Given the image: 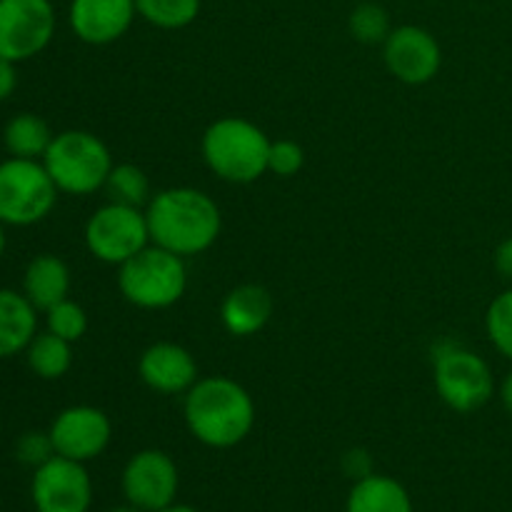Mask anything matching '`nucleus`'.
<instances>
[{
	"instance_id": "nucleus-1",
	"label": "nucleus",
	"mask_w": 512,
	"mask_h": 512,
	"mask_svg": "<svg viewBox=\"0 0 512 512\" xmlns=\"http://www.w3.org/2000/svg\"><path fill=\"white\" fill-rule=\"evenodd\" d=\"M150 228V243L193 258L213 248L223 230V215L218 203L198 188H165L145 205Z\"/></svg>"
},
{
	"instance_id": "nucleus-2",
	"label": "nucleus",
	"mask_w": 512,
	"mask_h": 512,
	"mask_svg": "<svg viewBox=\"0 0 512 512\" xmlns=\"http://www.w3.org/2000/svg\"><path fill=\"white\" fill-rule=\"evenodd\" d=\"M185 425L205 448L230 450L255 428V400L238 380L208 375L185 393Z\"/></svg>"
},
{
	"instance_id": "nucleus-3",
	"label": "nucleus",
	"mask_w": 512,
	"mask_h": 512,
	"mask_svg": "<svg viewBox=\"0 0 512 512\" xmlns=\"http://www.w3.org/2000/svg\"><path fill=\"white\" fill-rule=\"evenodd\" d=\"M273 140L253 120L225 115L205 128L200 153L210 173L233 185H248L268 173Z\"/></svg>"
},
{
	"instance_id": "nucleus-4",
	"label": "nucleus",
	"mask_w": 512,
	"mask_h": 512,
	"mask_svg": "<svg viewBox=\"0 0 512 512\" xmlns=\"http://www.w3.org/2000/svg\"><path fill=\"white\" fill-rule=\"evenodd\" d=\"M185 258L150 243L118 268V290L140 310H168L185 295Z\"/></svg>"
},
{
	"instance_id": "nucleus-5",
	"label": "nucleus",
	"mask_w": 512,
	"mask_h": 512,
	"mask_svg": "<svg viewBox=\"0 0 512 512\" xmlns=\"http://www.w3.org/2000/svg\"><path fill=\"white\" fill-rule=\"evenodd\" d=\"M43 165L55 188L68 195H93L105 188L113 155L90 130H63L45 150Z\"/></svg>"
},
{
	"instance_id": "nucleus-6",
	"label": "nucleus",
	"mask_w": 512,
	"mask_h": 512,
	"mask_svg": "<svg viewBox=\"0 0 512 512\" xmlns=\"http://www.w3.org/2000/svg\"><path fill=\"white\" fill-rule=\"evenodd\" d=\"M433 380L440 400L460 415L485 408L495 395L490 365L455 340H443L433 348Z\"/></svg>"
},
{
	"instance_id": "nucleus-7",
	"label": "nucleus",
	"mask_w": 512,
	"mask_h": 512,
	"mask_svg": "<svg viewBox=\"0 0 512 512\" xmlns=\"http://www.w3.org/2000/svg\"><path fill=\"white\" fill-rule=\"evenodd\" d=\"M53 178L43 160L8 158L0 163V223L28 228L53 213L58 203Z\"/></svg>"
},
{
	"instance_id": "nucleus-8",
	"label": "nucleus",
	"mask_w": 512,
	"mask_h": 512,
	"mask_svg": "<svg viewBox=\"0 0 512 512\" xmlns=\"http://www.w3.org/2000/svg\"><path fill=\"white\" fill-rule=\"evenodd\" d=\"M150 245V228L143 208L105 203L85 223V248L105 265H123Z\"/></svg>"
},
{
	"instance_id": "nucleus-9",
	"label": "nucleus",
	"mask_w": 512,
	"mask_h": 512,
	"mask_svg": "<svg viewBox=\"0 0 512 512\" xmlns=\"http://www.w3.org/2000/svg\"><path fill=\"white\" fill-rule=\"evenodd\" d=\"M55 8L50 0H0V58L23 63L50 45Z\"/></svg>"
},
{
	"instance_id": "nucleus-10",
	"label": "nucleus",
	"mask_w": 512,
	"mask_h": 512,
	"mask_svg": "<svg viewBox=\"0 0 512 512\" xmlns=\"http://www.w3.org/2000/svg\"><path fill=\"white\" fill-rule=\"evenodd\" d=\"M120 485L130 505L143 512H160L170 508L178 498V465L165 450H140L125 463Z\"/></svg>"
},
{
	"instance_id": "nucleus-11",
	"label": "nucleus",
	"mask_w": 512,
	"mask_h": 512,
	"mask_svg": "<svg viewBox=\"0 0 512 512\" xmlns=\"http://www.w3.org/2000/svg\"><path fill=\"white\" fill-rule=\"evenodd\" d=\"M30 495L38 512H88L93 503V483L85 463L53 455L35 468Z\"/></svg>"
},
{
	"instance_id": "nucleus-12",
	"label": "nucleus",
	"mask_w": 512,
	"mask_h": 512,
	"mask_svg": "<svg viewBox=\"0 0 512 512\" xmlns=\"http://www.w3.org/2000/svg\"><path fill=\"white\" fill-rule=\"evenodd\" d=\"M388 73L405 85H425L440 73L443 50L438 38L420 25H398L383 43Z\"/></svg>"
},
{
	"instance_id": "nucleus-13",
	"label": "nucleus",
	"mask_w": 512,
	"mask_h": 512,
	"mask_svg": "<svg viewBox=\"0 0 512 512\" xmlns=\"http://www.w3.org/2000/svg\"><path fill=\"white\" fill-rule=\"evenodd\" d=\"M48 433L55 455L88 463L105 453L113 438V423L95 405H70L60 410Z\"/></svg>"
},
{
	"instance_id": "nucleus-14",
	"label": "nucleus",
	"mask_w": 512,
	"mask_h": 512,
	"mask_svg": "<svg viewBox=\"0 0 512 512\" xmlns=\"http://www.w3.org/2000/svg\"><path fill=\"white\" fill-rule=\"evenodd\" d=\"M138 18L135 0H70L68 23L85 45H110Z\"/></svg>"
},
{
	"instance_id": "nucleus-15",
	"label": "nucleus",
	"mask_w": 512,
	"mask_h": 512,
	"mask_svg": "<svg viewBox=\"0 0 512 512\" xmlns=\"http://www.w3.org/2000/svg\"><path fill=\"white\" fill-rule=\"evenodd\" d=\"M138 375L160 395H185L198 383V363L193 353L178 343H153L138 360Z\"/></svg>"
},
{
	"instance_id": "nucleus-16",
	"label": "nucleus",
	"mask_w": 512,
	"mask_h": 512,
	"mask_svg": "<svg viewBox=\"0 0 512 512\" xmlns=\"http://www.w3.org/2000/svg\"><path fill=\"white\" fill-rule=\"evenodd\" d=\"M273 315V295L258 283L235 285L220 303L223 328L235 338L258 335Z\"/></svg>"
},
{
	"instance_id": "nucleus-17",
	"label": "nucleus",
	"mask_w": 512,
	"mask_h": 512,
	"mask_svg": "<svg viewBox=\"0 0 512 512\" xmlns=\"http://www.w3.org/2000/svg\"><path fill=\"white\" fill-rule=\"evenodd\" d=\"M38 335V310L18 290L0 288V360L23 353Z\"/></svg>"
},
{
	"instance_id": "nucleus-18",
	"label": "nucleus",
	"mask_w": 512,
	"mask_h": 512,
	"mask_svg": "<svg viewBox=\"0 0 512 512\" xmlns=\"http://www.w3.org/2000/svg\"><path fill=\"white\" fill-rule=\"evenodd\" d=\"M70 293V268L53 253L35 255L23 273V295L35 310H50Z\"/></svg>"
},
{
	"instance_id": "nucleus-19",
	"label": "nucleus",
	"mask_w": 512,
	"mask_h": 512,
	"mask_svg": "<svg viewBox=\"0 0 512 512\" xmlns=\"http://www.w3.org/2000/svg\"><path fill=\"white\" fill-rule=\"evenodd\" d=\"M345 512H415L413 498L390 475H368V478L353 483L345 503Z\"/></svg>"
},
{
	"instance_id": "nucleus-20",
	"label": "nucleus",
	"mask_w": 512,
	"mask_h": 512,
	"mask_svg": "<svg viewBox=\"0 0 512 512\" xmlns=\"http://www.w3.org/2000/svg\"><path fill=\"white\" fill-rule=\"evenodd\" d=\"M53 138L55 133L50 130V125L35 113L13 115L3 128V145L10 158L43 160Z\"/></svg>"
},
{
	"instance_id": "nucleus-21",
	"label": "nucleus",
	"mask_w": 512,
	"mask_h": 512,
	"mask_svg": "<svg viewBox=\"0 0 512 512\" xmlns=\"http://www.w3.org/2000/svg\"><path fill=\"white\" fill-rule=\"evenodd\" d=\"M25 358H28L30 370L40 380H60L63 375H68L70 365H73V343L45 330L30 340V345L25 348Z\"/></svg>"
},
{
	"instance_id": "nucleus-22",
	"label": "nucleus",
	"mask_w": 512,
	"mask_h": 512,
	"mask_svg": "<svg viewBox=\"0 0 512 512\" xmlns=\"http://www.w3.org/2000/svg\"><path fill=\"white\" fill-rule=\"evenodd\" d=\"M105 193H108L110 203L130 205V208H145L150 203V180L143 168L133 163H118L110 170L108 180H105Z\"/></svg>"
},
{
	"instance_id": "nucleus-23",
	"label": "nucleus",
	"mask_w": 512,
	"mask_h": 512,
	"mask_svg": "<svg viewBox=\"0 0 512 512\" xmlns=\"http://www.w3.org/2000/svg\"><path fill=\"white\" fill-rule=\"evenodd\" d=\"M203 0H135L138 15L160 30L188 28L200 15Z\"/></svg>"
},
{
	"instance_id": "nucleus-24",
	"label": "nucleus",
	"mask_w": 512,
	"mask_h": 512,
	"mask_svg": "<svg viewBox=\"0 0 512 512\" xmlns=\"http://www.w3.org/2000/svg\"><path fill=\"white\" fill-rule=\"evenodd\" d=\"M348 30L358 43L383 45L385 38L390 35V30H393V25H390V15L383 5L360 3L358 8H353V13H350Z\"/></svg>"
},
{
	"instance_id": "nucleus-25",
	"label": "nucleus",
	"mask_w": 512,
	"mask_h": 512,
	"mask_svg": "<svg viewBox=\"0 0 512 512\" xmlns=\"http://www.w3.org/2000/svg\"><path fill=\"white\" fill-rule=\"evenodd\" d=\"M485 330L500 355L512 360V288L500 293L485 313Z\"/></svg>"
},
{
	"instance_id": "nucleus-26",
	"label": "nucleus",
	"mask_w": 512,
	"mask_h": 512,
	"mask_svg": "<svg viewBox=\"0 0 512 512\" xmlns=\"http://www.w3.org/2000/svg\"><path fill=\"white\" fill-rule=\"evenodd\" d=\"M45 318H48L50 333L68 340V343H78L85 335V330H88V313L83 310V305H78L70 298L60 300L58 305L45 310Z\"/></svg>"
},
{
	"instance_id": "nucleus-27",
	"label": "nucleus",
	"mask_w": 512,
	"mask_h": 512,
	"mask_svg": "<svg viewBox=\"0 0 512 512\" xmlns=\"http://www.w3.org/2000/svg\"><path fill=\"white\" fill-rule=\"evenodd\" d=\"M305 150L303 145L290 138H280L270 143L268 155V173H275L278 178H293L303 170Z\"/></svg>"
},
{
	"instance_id": "nucleus-28",
	"label": "nucleus",
	"mask_w": 512,
	"mask_h": 512,
	"mask_svg": "<svg viewBox=\"0 0 512 512\" xmlns=\"http://www.w3.org/2000/svg\"><path fill=\"white\" fill-rule=\"evenodd\" d=\"M15 455H18L20 463L33 465V468H40L43 463H48L55 455L50 433H25L18 440V445H15Z\"/></svg>"
},
{
	"instance_id": "nucleus-29",
	"label": "nucleus",
	"mask_w": 512,
	"mask_h": 512,
	"mask_svg": "<svg viewBox=\"0 0 512 512\" xmlns=\"http://www.w3.org/2000/svg\"><path fill=\"white\" fill-rule=\"evenodd\" d=\"M343 470L348 478H353V483L373 475V458H370L368 450L353 448L343 455Z\"/></svg>"
},
{
	"instance_id": "nucleus-30",
	"label": "nucleus",
	"mask_w": 512,
	"mask_h": 512,
	"mask_svg": "<svg viewBox=\"0 0 512 512\" xmlns=\"http://www.w3.org/2000/svg\"><path fill=\"white\" fill-rule=\"evenodd\" d=\"M15 65L18 63L0 58V103L8 100L15 93V88H18V70H15Z\"/></svg>"
},
{
	"instance_id": "nucleus-31",
	"label": "nucleus",
	"mask_w": 512,
	"mask_h": 512,
	"mask_svg": "<svg viewBox=\"0 0 512 512\" xmlns=\"http://www.w3.org/2000/svg\"><path fill=\"white\" fill-rule=\"evenodd\" d=\"M495 268H498V273L503 275L505 280L512 283V235L505 238L503 243L498 245V250H495Z\"/></svg>"
},
{
	"instance_id": "nucleus-32",
	"label": "nucleus",
	"mask_w": 512,
	"mask_h": 512,
	"mask_svg": "<svg viewBox=\"0 0 512 512\" xmlns=\"http://www.w3.org/2000/svg\"><path fill=\"white\" fill-rule=\"evenodd\" d=\"M500 400H503L505 410L512 415V370L508 375H505L503 385H500Z\"/></svg>"
},
{
	"instance_id": "nucleus-33",
	"label": "nucleus",
	"mask_w": 512,
	"mask_h": 512,
	"mask_svg": "<svg viewBox=\"0 0 512 512\" xmlns=\"http://www.w3.org/2000/svg\"><path fill=\"white\" fill-rule=\"evenodd\" d=\"M160 512H200V510L190 508V505H178V503H173V505H170V508H165V510H160Z\"/></svg>"
},
{
	"instance_id": "nucleus-34",
	"label": "nucleus",
	"mask_w": 512,
	"mask_h": 512,
	"mask_svg": "<svg viewBox=\"0 0 512 512\" xmlns=\"http://www.w3.org/2000/svg\"><path fill=\"white\" fill-rule=\"evenodd\" d=\"M108 512H143L140 508H135V505H118V508H110Z\"/></svg>"
},
{
	"instance_id": "nucleus-35",
	"label": "nucleus",
	"mask_w": 512,
	"mask_h": 512,
	"mask_svg": "<svg viewBox=\"0 0 512 512\" xmlns=\"http://www.w3.org/2000/svg\"><path fill=\"white\" fill-rule=\"evenodd\" d=\"M5 253V230H3V223H0V258H3Z\"/></svg>"
}]
</instances>
